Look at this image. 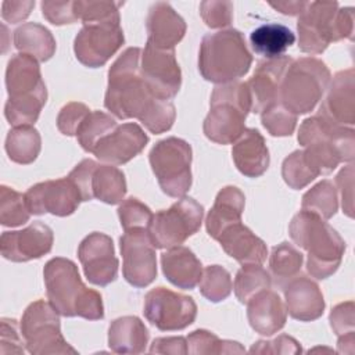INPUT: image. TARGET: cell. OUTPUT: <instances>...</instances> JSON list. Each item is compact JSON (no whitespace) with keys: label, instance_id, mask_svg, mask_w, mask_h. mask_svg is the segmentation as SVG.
I'll list each match as a JSON object with an SVG mask.
<instances>
[{"label":"cell","instance_id":"6da1fadb","mask_svg":"<svg viewBox=\"0 0 355 355\" xmlns=\"http://www.w3.org/2000/svg\"><path fill=\"white\" fill-rule=\"evenodd\" d=\"M49 302L62 316H80L87 320L104 318L103 300L98 291L87 288L78 266L68 258H51L43 269Z\"/></svg>","mask_w":355,"mask_h":355},{"label":"cell","instance_id":"7a4b0ae2","mask_svg":"<svg viewBox=\"0 0 355 355\" xmlns=\"http://www.w3.org/2000/svg\"><path fill=\"white\" fill-rule=\"evenodd\" d=\"M140 47L126 49L108 71L105 108L119 119H141L158 98L140 76Z\"/></svg>","mask_w":355,"mask_h":355},{"label":"cell","instance_id":"3957f363","mask_svg":"<svg viewBox=\"0 0 355 355\" xmlns=\"http://www.w3.org/2000/svg\"><path fill=\"white\" fill-rule=\"evenodd\" d=\"M6 87L8 100L4 105V116L8 123L33 125L47 100L37 60L22 53L11 57L6 69Z\"/></svg>","mask_w":355,"mask_h":355},{"label":"cell","instance_id":"277c9868","mask_svg":"<svg viewBox=\"0 0 355 355\" xmlns=\"http://www.w3.org/2000/svg\"><path fill=\"white\" fill-rule=\"evenodd\" d=\"M288 233L308 252L306 270L312 277L327 279L338 269L347 248L345 241L324 219L301 209L291 219Z\"/></svg>","mask_w":355,"mask_h":355},{"label":"cell","instance_id":"5b68a950","mask_svg":"<svg viewBox=\"0 0 355 355\" xmlns=\"http://www.w3.org/2000/svg\"><path fill=\"white\" fill-rule=\"evenodd\" d=\"M298 143L320 175L333 172L341 162H352L355 155L354 128L337 125L319 114L301 123Z\"/></svg>","mask_w":355,"mask_h":355},{"label":"cell","instance_id":"8992f818","mask_svg":"<svg viewBox=\"0 0 355 355\" xmlns=\"http://www.w3.org/2000/svg\"><path fill=\"white\" fill-rule=\"evenodd\" d=\"M251 64L252 55L240 31L230 28L202 37L198 71L205 80L218 85L234 82L250 71Z\"/></svg>","mask_w":355,"mask_h":355},{"label":"cell","instance_id":"52a82bcc","mask_svg":"<svg viewBox=\"0 0 355 355\" xmlns=\"http://www.w3.org/2000/svg\"><path fill=\"white\" fill-rule=\"evenodd\" d=\"M209 112L204 119V135L214 143L232 144L245 130L251 97L245 83L229 82L215 86Z\"/></svg>","mask_w":355,"mask_h":355},{"label":"cell","instance_id":"ba28073f","mask_svg":"<svg viewBox=\"0 0 355 355\" xmlns=\"http://www.w3.org/2000/svg\"><path fill=\"white\" fill-rule=\"evenodd\" d=\"M329 82L330 71L322 60L302 57L287 68L280 85L279 101L295 115L311 112L320 101Z\"/></svg>","mask_w":355,"mask_h":355},{"label":"cell","instance_id":"9c48e42d","mask_svg":"<svg viewBox=\"0 0 355 355\" xmlns=\"http://www.w3.org/2000/svg\"><path fill=\"white\" fill-rule=\"evenodd\" d=\"M191 146L179 137H166L155 143L148 154L151 169L161 190L182 198L191 186Z\"/></svg>","mask_w":355,"mask_h":355},{"label":"cell","instance_id":"30bf717a","mask_svg":"<svg viewBox=\"0 0 355 355\" xmlns=\"http://www.w3.org/2000/svg\"><path fill=\"white\" fill-rule=\"evenodd\" d=\"M58 315L54 306L44 300L28 305L19 323L28 352L35 355L78 352L65 341Z\"/></svg>","mask_w":355,"mask_h":355},{"label":"cell","instance_id":"8fae6325","mask_svg":"<svg viewBox=\"0 0 355 355\" xmlns=\"http://www.w3.org/2000/svg\"><path fill=\"white\" fill-rule=\"evenodd\" d=\"M204 218V208L191 197H182L168 209L153 215L148 234L155 248H172L197 233Z\"/></svg>","mask_w":355,"mask_h":355},{"label":"cell","instance_id":"7c38bea8","mask_svg":"<svg viewBox=\"0 0 355 355\" xmlns=\"http://www.w3.org/2000/svg\"><path fill=\"white\" fill-rule=\"evenodd\" d=\"M143 313L146 319L162 331L183 330L197 316V305L189 295L165 287L151 288L144 297Z\"/></svg>","mask_w":355,"mask_h":355},{"label":"cell","instance_id":"4fadbf2b","mask_svg":"<svg viewBox=\"0 0 355 355\" xmlns=\"http://www.w3.org/2000/svg\"><path fill=\"white\" fill-rule=\"evenodd\" d=\"M337 1H308L298 17V47L308 54H322L331 42H338Z\"/></svg>","mask_w":355,"mask_h":355},{"label":"cell","instance_id":"5bb4252c","mask_svg":"<svg viewBox=\"0 0 355 355\" xmlns=\"http://www.w3.org/2000/svg\"><path fill=\"white\" fill-rule=\"evenodd\" d=\"M121 21L83 24L73 40V51L80 64L89 68L103 67L123 44Z\"/></svg>","mask_w":355,"mask_h":355},{"label":"cell","instance_id":"9a60e30c","mask_svg":"<svg viewBox=\"0 0 355 355\" xmlns=\"http://www.w3.org/2000/svg\"><path fill=\"white\" fill-rule=\"evenodd\" d=\"M122 273L133 287H147L157 277L155 247L147 229L126 230L119 239Z\"/></svg>","mask_w":355,"mask_h":355},{"label":"cell","instance_id":"2e32d148","mask_svg":"<svg viewBox=\"0 0 355 355\" xmlns=\"http://www.w3.org/2000/svg\"><path fill=\"white\" fill-rule=\"evenodd\" d=\"M140 76L155 97L173 98L182 85V71L175 50L158 49L146 43L141 51Z\"/></svg>","mask_w":355,"mask_h":355},{"label":"cell","instance_id":"e0dca14e","mask_svg":"<svg viewBox=\"0 0 355 355\" xmlns=\"http://www.w3.org/2000/svg\"><path fill=\"white\" fill-rule=\"evenodd\" d=\"M25 201L33 215L68 216L78 209L82 198L72 180L67 176L33 184L25 193Z\"/></svg>","mask_w":355,"mask_h":355},{"label":"cell","instance_id":"ac0fdd59","mask_svg":"<svg viewBox=\"0 0 355 355\" xmlns=\"http://www.w3.org/2000/svg\"><path fill=\"white\" fill-rule=\"evenodd\" d=\"M78 258L92 284L104 287L116 279L119 262L110 236L100 232L86 236L78 247Z\"/></svg>","mask_w":355,"mask_h":355},{"label":"cell","instance_id":"d6986e66","mask_svg":"<svg viewBox=\"0 0 355 355\" xmlns=\"http://www.w3.org/2000/svg\"><path fill=\"white\" fill-rule=\"evenodd\" d=\"M54 234L43 222H33L22 230L4 232L0 237L3 258L12 262L39 259L51 251Z\"/></svg>","mask_w":355,"mask_h":355},{"label":"cell","instance_id":"ffe728a7","mask_svg":"<svg viewBox=\"0 0 355 355\" xmlns=\"http://www.w3.org/2000/svg\"><path fill=\"white\" fill-rule=\"evenodd\" d=\"M148 143V136L133 122L118 125L93 148V154L110 165H122L139 155Z\"/></svg>","mask_w":355,"mask_h":355},{"label":"cell","instance_id":"44dd1931","mask_svg":"<svg viewBox=\"0 0 355 355\" xmlns=\"http://www.w3.org/2000/svg\"><path fill=\"white\" fill-rule=\"evenodd\" d=\"M293 60L280 55L258 64L254 75L245 83L251 97V111L262 112L269 105L279 101L283 76Z\"/></svg>","mask_w":355,"mask_h":355},{"label":"cell","instance_id":"7402d4cb","mask_svg":"<svg viewBox=\"0 0 355 355\" xmlns=\"http://www.w3.org/2000/svg\"><path fill=\"white\" fill-rule=\"evenodd\" d=\"M319 115L347 128L355 123V73L354 68L334 75L329 92L319 107Z\"/></svg>","mask_w":355,"mask_h":355},{"label":"cell","instance_id":"603a6c76","mask_svg":"<svg viewBox=\"0 0 355 355\" xmlns=\"http://www.w3.org/2000/svg\"><path fill=\"white\" fill-rule=\"evenodd\" d=\"M146 26L147 43L165 50H175L186 33L184 19L165 1H157L148 8Z\"/></svg>","mask_w":355,"mask_h":355},{"label":"cell","instance_id":"cb8c5ba5","mask_svg":"<svg viewBox=\"0 0 355 355\" xmlns=\"http://www.w3.org/2000/svg\"><path fill=\"white\" fill-rule=\"evenodd\" d=\"M286 311L300 322H311L323 315L324 300L319 286L306 276H297L284 287Z\"/></svg>","mask_w":355,"mask_h":355},{"label":"cell","instance_id":"d4e9b609","mask_svg":"<svg viewBox=\"0 0 355 355\" xmlns=\"http://www.w3.org/2000/svg\"><path fill=\"white\" fill-rule=\"evenodd\" d=\"M250 326L262 336L280 331L287 320V311L280 297L270 290H262L247 302Z\"/></svg>","mask_w":355,"mask_h":355},{"label":"cell","instance_id":"484cf974","mask_svg":"<svg viewBox=\"0 0 355 355\" xmlns=\"http://www.w3.org/2000/svg\"><path fill=\"white\" fill-rule=\"evenodd\" d=\"M223 251L241 265L262 263L266 259L268 248L263 240L255 236L241 222L227 226L218 237Z\"/></svg>","mask_w":355,"mask_h":355},{"label":"cell","instance_id":"4316f807","mask_svg":"<svg viewBox=\"0 0 355 355\" xmlns=\"http://www.w3.org/2000/svg\"><path fill=\"white\" fill-rule=\"evenodd\" d=\"M232 157L236 168L247 178L263 175L269 166V151L263 136L254 128H245L234 141Z\"/></svg>","mask_w":355,"mask_h":355},{"label":"cell","instance_id":"83f0119b","mask_svg":"<svg viewBox=\"0 0 355 355\" xmlns=\"http://www.w3.org/2000/svg\"><path fill=\"white\" fill-rule=\"evenodd\" d=\"M161 266L168 282L183 290L194 288L202 275L200 259L190 248L183 245L172 247L162 252Z\"/></svg>","mask_w":355,"mask_h":355},{"label":"cell","instance_id":"f1b7e54d","mask_svg":"<svg viewBox=\"0 0 355 355\" xmlns=\"http://www.w3.org/2000/svg\"><path fill=\"white\" fill-rule=\"evenodd\" d=\"M244 205L245 197L239 187L226 186L220 189L205 219L207 233L212 239L218 240L227 226L241 222Z\"/></svg>","mask_w":355,"mask_h":355},{"label":"cell","instance_id":"f546056e","mask_svg":"<svg viewBox=\"0 0 355 355\" xmlns=\"http://www.w3.org/2000/svg\"><path fill=\"white\" fill-rule=\"evenodd\" d=\"M148 336L147 327L137 316H121L110 324L108 345L115 354H141Z\"/></svg>","mask_w":355,"mask_h":355},{"label":"cell","instance_id":"4dcf8cb0","mask_svg":"<svg viewBox=\"0 0 355 355\" xmlns=\"http://www.w3.org/2000/svg\"><path fill=\"white\" fill-rule=\"evenodd\" d=\"M14 46L40 62L50 60L55 53V39L51 32L36 22H26L14 31Z\"/></svg>","mask_w":355,"mask_h":355},{"label":"cell","instance_id":"1f68e13d","mask_svg":"<svg viewBox=\"0 0 355 355\" xmlns=\"http://www.w3.org/2000/svg\"><path fill=\"white\" fill-rule=\"evenodd\" d=\"M295 42L290 28L282 24L270 22L258 26L250 35L252 50L268 60L284 55V51Z\"/></svg>","mask_w":355,"mask_h":355},{"label":"cell","instance_id":"d6a6232c","mask_svg":"<svg viewBox=\"0 0 355 355\" xmlns=\"http://www.w3.org/2000/svg\"><path fill=\"white\" fill-rule=\"evenodd\" d=\"M92 194L93 198L110 205L122 202L126 194V179L122 171L114 165H100L92 175Z\"/></svg>","mask_w":355,"mask_h":355},{"label":"cell","instance_id":"836d02e7","mask_svg":"<svg viewBox=\"0 0 355 355\" xmlns=\"http://www.w3.org/2000/svg\"><path fill=\"white\" fill-rule=\"evenodd\" d=\"M4 147L12 162L28 165L37 158L42 147V139L33 125L14 126L6 137Z\"/></svg>","mask_w":355,"mask_h":355},{"label":"cell","instance_id":"e575fe53","mask_svg":"<svg viewBox=\"0 0 355 355\" xmlns=\"http://www.w3.org/2000/svg\"><path fill=\"white\" fill-rule=\"evenodd\" d=\"M304 262V255L288 241H283L272 248L269 268L276 286L284 287L290 280L298 276Z\"/></svg>","mask_w":355,"mask_h":355},{"label":"cell","instance_id":"d590c367","mask_svg":"<svg viewBox=\"0 0 355 355\" xmlns=\"http://www.w3.org/2000/svg\"><path fill=\"white\" fill-rule=\"evenodd\" d=\"M337 208H338L337 190L334 184L327 179L319 182L302 196L301 209L316 214L324 220L334 216L337 212Z\"/></svg>","mask_w":355,"mask_h":355},{"label":"cell","instance_id":"8d00e7d4","mask_svg":"<svg viewBox=\"0 0 355 355\" xmlns=\"http://www.w3.org/2000/svg\"><path fill=\"white\" fill-rule=\"evenodd\" d=\"M270 275L259 263L243 265L234 279V294L241 304H247L257 293L270 287Z\"/></svg>","mask_w":355,"mask_h":355},{"label":"cell","instance_id":"74e56055","mask_svg":"<svg viewBox=\"0 0 355 355\" xmlns=\"http://www.w3.org/2000/svg\"><path fill=\"white\" fill-rule=\"evenodd\" d=\"M316 166L308 159L304 150H295L284 158L282 165V176L286 184L294 190L304 189L319 176Z\"/></svg>","mask_w":355,"mask_h":355},{"label":"cell","instance_id":"f35d334b","mask_svg":"<svg viewBox=\"0 0 355 355\" xmlns=\"http://www.w3.org/2000/svg\"><path fill=\"white\" fill-rule=\"evenodd\" d=\"M116 126L118 125L111 115L103 111H92L85 119V122L80 125L76 137L80 147L85 151L92 153L96 144L110 132H112Z\"/></svg>","mask_w":355,"mask_h":355},{"label":"cell","instance_id":"ab89813d","mask_svg":"<svg viewBox=\"0 0 355 355\" xmlns=\"http://www.w3.org/2000/svg\"><path fill=\"white\" fill-rule=\"evenodd\" d=\"M187 352L196 355H209V354H241L245 349L236 341L220 340L212 331L198 329L189 334Z\"/></svg>","mask_w":355,"mask_h":355},{"label":"cell","instance_id":"60d3db41","mask_svg":"<svg viewBox=\"0 0 355 355\" xmlns=\"http://www.w3.org/2000/svg\"><path fill=\"white\" fill-rule=\"evenodd\" d=\"M31 218L25 194L15 191L8 186L0 187V223L3 226H21Z\"/></svg>","mask_w":355,"mask_h":355},{"label":"cell","instance_id":"b9f144b4","mask_svg":"<svg viewBox=\"0 0 355 355\" xmlns=\"http://www.w3.org/2000/svg\"><path fill=\"white\" fill-rule=\"evenodd\" d=\"M230 273L220 265H211L202 270L200 279V293L211 302H220L232 293Z\"/></svg>","mask_w":355,"mask_h":355},{"label":"cell","instance_id":"7bdbcfd3","mask_svg":"<svg viewBox=\"0 0 355 355\" xmlns=\"http://www.w3.org/2000/svg\"><path fill=\"white\" fill-rule=\"evenodd\" d=\"M121 1H104V0H78L73 1V8L78 19L83 24L121 21L119 7Z\"/></svg>","mask_w":355,"mask_h":355},{"label":"cell","instance_id":"ee69618b","mask_svg":"<svg viewBox=\"0 0 355 355\" xmlns=\"http://www.w3.org/2000/svg\"><path fill=\"white\" fill-rule=\"evenodd\" d=\"M261 122L272 136L283 137L290 136L294 132L297 115L277 101L261 112Z\"/></svg>","mask_w":355,"mask_h":355},{"label":"cell","instance_id":"f6af8a7d","mask_svg":"<svg viewBox=\"0 0 355 355\" xmlns=\"http://www.w3.org/2000/svg\"><path fill=\"white\" fill-rule=\"evenodd\" d=\"M176 111L175 105L169 100L157 98L151 107L147 110V112L143 115L140 122L144 125V128L154 133L159 135L166 130H169L175 122Z\"/></svg>","mask_w":355,"mask_h":355},{"label":"cell","instance_id":"bcb514c9","mask_svg":"<svg viewBox=\"0 0 355 355\" xmlns=\"http://www.w3.org/2000/svg\"><path fill=\"white\" fill-rule=\"evenodd\" d=\"M118 216L123 230L130 229H148L153 212L151 209L136 197L123 200L118 208Z\"/></svg>","mask_w":355,"mask_h":355},{"label":"cell","instance_id":"7dc6e473","mask_svg":"<svg viewBox=\"0 0 355 355\" xmlns=\"http://www.w3.org/2000/svg\"><path fill=\"white\" fill-rule=\"evenodd\" d=\"M92 111L83 103L71 101L65 104L57 116V128L65 136H76L80 125Z\"/></svg>","mask_w":355,"mask_h":355},{"label":"cell","instance_id":"c3c4849f","mask_svg":"<svg viewBox=\"0 0 355 355\" xmlns=\"http://www.w3.org/2000/svg\"><path fill=\"white\" fill-rule=\"evenodd\" d=\"M202 21L209 28H223L233 19V3L219 0H205L200 4Z\"/></svg>","mask_w":355,"mask_h":355},{"label":"cell","instance_id":"681fc988","mask_svg":"<svg viewBox=\"0 0 355 355\" xmlns=\"http://www.w3.org/2000/svg\"><path fill=\"white\" fill-rule=\"evenodd\" d=\"M330 326L338 336V340L355 337L354 333V301H347L336 305L330 312Z\"/></svg>","mask_w":355,"mask_h":355},{"label":"cell","instance_id":"f907efd6","mask_svg":"<svg viewBox=\"0 0 355 355\" xmlns=\"http://www.w3.org/2000/svg\"><path fill=\"white\" fill-rule=\"evenodd\" d=\"M96 166H97V162L94 159L86 158V159H82L68 175V178L72 180V183L78 189L82 201L93 200L92 175Z\"/></svg>","mask_w":355,"mask_h":355},{"label":"cell","instance_id":"816d5d0a","mask_svg":"<svg viewBox=\"0 0 355 355\" xmlns=\"http://www.w3.org/2000/svg\"><path fill=\"white\" fill-rule=\"evenodd\" d=\"M43 17L54 25H65L78 21L73 1H42Z\"/></svg>","mask_w":355,"mask_h":355},{"label":"cell","instance_id":"f5cc1de1","mask_svg":"<svg viewBox=\"0 0 355 355\" xmlns=\"http://www.w3.org/2000/svg\"><path fill=\"white\" fill-rule=\"evenodd\" d=\"M301 351L300 343L287 334L272 341H257L250 349L251 354H300Z\"/></svg>","mask_w":355,"mask_h":355},{"label":"cell","instance_id":"db71d44e","mask_svg":"<svg viewBox=\"0 0 355 355\" xmlns=\"http://www.w3.org/2000/svg\"><path fill=\"white\" fill-rule=\"evenodd\" d=\"M0 337V354H24V341L15 319H1Z\"/></svg>","mask_w":355,"mask_h":355},{"label":"cell","instance_id":"11a10c76","mask_svg":"<svg viewBox=\"0 0 355 355\" xmlns=\"http://www.w3.org/2000/svg\"><path fill=\"white\" fill-rule=\"evenodd\" d=\"M336 184L338 187L341 202H343V211L347 216L352 218L354 211V165L349 164L348 166L343 168L340 173L336 176Z\"/></svg>","mask_w":355,"mask_h":355},{"label":"cell","instance_id":"9f6ffc18","mask_svg":"<svg viewBox=\"0 0 355 355\" xmlns=\"http://www.w3.org/2000/svg\"><path fill=\"white\" fill-rule=\"evenodd\" d=\"M35 7V1L22 0V1H3L1 4V17L4 21L10 24H18L28 18L32 8Z\"/></svg>","mask_w":355,"mask_h":355},{"label":"cell","instance_id":"6f0895ef","mask_svg":"<svg viewBox=\"0 0 355 355\" xmlns=\"http://www.w3.org/2000/svg\"><path fill=\"white\" fill-rule=\"evenodd\" d=\"M151 354H173L183 355L187 354V340L182 336L179 337H158L153 341L150 347Z\"/></svg>","mask_w":355,"mask_h":355},{"label":"cell","instance_id":"680465c9","mask_svg":"<svg viewBox=\"0 0 355 355\" xmlns=\"http://www.w3.org/2000/svg\"><path fill=\"white\" fill-rule=\"evenodd\" d=\"M308 1H298V0H288V1H277V3H269L270 7L277 10L282 14L286 15H300L302 10L305 8Z\"/></svg>","mask_w":355,"mask_h":355}]
</instances>
